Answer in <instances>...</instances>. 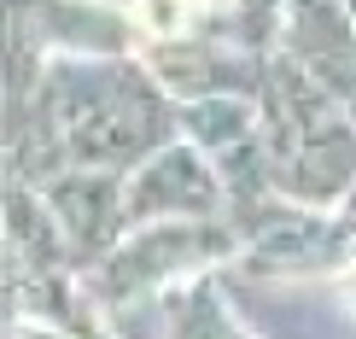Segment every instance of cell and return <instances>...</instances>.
Returning a JSON list of instances; mask_svg holds the SVG:
<instances>
[]
</instances>
